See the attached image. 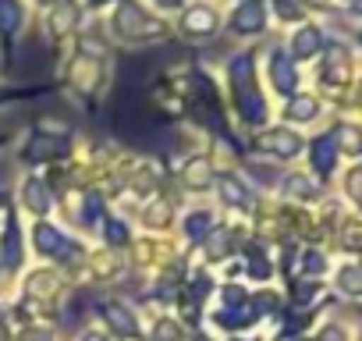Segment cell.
Segmentation results:
<instances>
[{"mask_svg": "<svg viewBox=\"0 0 362 341\" xmlns=\"http://www.w3.org/2000/svg\"><path fill=\"white\" fill-rule=\"evenodd\" d=\"M153 4H156V11H181V8H185L189 4V0H153Z\"/></svg>", "mask_w": 362, "mask_h": 341, "instance_id": "28", "label": "cell"}, {"mask_svg": "<svg viewBox=\"0 0 362 341\" xmlns=\"http://www.w3.org/2000/svg\"><path fill=\"white\" fill-rule=\"evenodd\" d=\"M33 238H36V249L43 253V256H57V260H68V253H71V242L54 228V224H36V231H33Z\"/></svg>", "mask_w": 362, "mask_h": 341, "instance_id": "12", "label": "cell"}, {"mask_svg": "<svg viewBox=\"0 0 362 341\" xmlns=\"http://www.w3.org/2000/svg\"><path fill=\"white\" fill-rule=\"evenodd\" d=\"M71 33H82V4L78 0H64V4L47 11V40L61 43Z\"/></svg>", "mask_w": 362, "mask_h": 341, "instance_id": "6", "label": "cell"}, {"mask_svg": "<svg viewBox=\"0 0 362 341\" xmlns=\"http://www.w3.org/2000/svg\"><path fill=\"white\" fill-rule=\"evenodd\" d=\"M267 8H270L281 22H298V18H302V4H298V0H267Z\"/></svg>", "mask_w": 362, "mask_h": 341, "instance_id": "20", "label": "cell"}, {"mask_svg": "<svg viewBox=\"0 0 362 341\" xmlns=\"http://www.w3.org/2000/svg\"><path fill=\"white\" fill-rule=\"evenodd\" d=\"M348 11L351 15H362V0H348Z\"/></svg>", "mask_w": 362, "mask_h": 341, "instance_id": "35", "label": "cell"}, {"mask_svg": "<svg viewBox=\"0 0 362 341\" xmlns=\"http://www.w3.org/2000/svg\"><path fill=\"white\" fill-rule=\"evenodd\" d=\"M170 25L160 11H149L139 0H117L107 15V36H114L124 47H149L167 40Z\"/></svg>", "mask_w": 362, "mask_h": 341, "instance_id": "1", "label": "cell"}, {"mask_svg": "<svg viewBox=\"0 0 362 341\" xmlns=\"http://www.w3.org/2000/svg\"><path fill=\"white\" fill-rule=\"evenodd\" d=\"M235 4H238V0H235Z\"/></svg>", "mask_w": 362, "mask_h": 341, "instance_id": "38", "label": "cell"}, {"mask_svg": "<svg viewBox=\"0 0 362 341\" xmlns=\"http://www.w3.org/2000/svg\"><path fill=\"white\" fill-rule=\"evenodd\" d=\"M337 135L344 139V146H351V149L358 146V128H348V125H341V128H337Z\"/></svg>", "mask_w": 362, "mask_h": 341, "instance_id": "29", "label": "cell"}, {"mask_svg": "<svg viewBox=\"0 0 362 341\" xmlns=\"http://www.w3.org/2000/svg\"><path fill=\"white\" fill-rule=\"evenodd\" d=\"M323 47H327L323 29L313 25V22H302V25L291 33V40H288V54H291L295 64H298V61H313V57H320Z\"/></svg>", "mask_w": 362, "mask_h": 341, "instance_id": "8", "label": "cell"}, {"mask_svg": "<svg viewBox=\"0 0 362 341\" xmlns=\"http://www.w3.org/2000/svg\"><path fill=\"white\" fill-rule=\"evenodd\" d=\"M29 8L25 0H0V40H18L25 33Z\"/></svg>", "mask_w": 362, "mask_h": 341, "instance_id": "10", "label": "cell"}, {"mask_svg": "<svg viewBox=\"0 0 362 341\" xmlns=\"http://www.w3.org/2000/svg\"><path fill=\"white\" fill-rule=\"evenodd\" d=\"M0 260H4V267H18L22 260V235L15 224L4 228V238H0Z\"/></svg>", "mask_w": 362, "mask_h": 341, "instance_id": "17", "label": "cell"}, {"mask_svg": "<svg viewBox=\"0 0 362 341\" xmlns=\"http://www.w3.org/2000/svg\"><path fill=\"white\" fill-rule=\"evenodd\" d=\"M54 153H57L54 139H33V149L25 153V160H29V163H43V160H50Z\"/></svg>", "mask_w": 362, "mask_h": 341, "instance_id": "22", "label": "cell"}, {"mask_svg": "<svg viewBox=\"0 0 362 341\" xmlns=\"http://www.w3.org/2000/svg\"><path fill=\"white\" fill-rule=\"evenodd\" d=\"M337 284H341V291L358 295V291H362V267H344V270L337 274Z\"/></svg>", "mask_w": 362, "mask_h": 341, "instance_id": "21", "label": "cell"}, {"mask_svg": "<svg viewBox=\"0 0 362 341\" xmlns=\"http://www.w3.org/2000/svg\"><path fill=\"white\" fill-rule=\"evenodd\" d=\"M284 192H291V196H302V200H313V196H316V189H313L305 178H298V175H291V178L284 182Z\"/></svg>", "mask_w": 362, "mask_h": 341, "instance_id": "24", "label": "cell"}, {"mask_svg": "<svg viewBox=\"0 0 362 341\" xmlns=\"http://www.w3.org/2000/svg\"><path fill=\"white\" fill-rule=\"evenodd\" d=\"M86 341H107V337H103L100 330H86Z\"/></svg>", "mask_w": 362, "mask_h": 341, "instance_id": "36", "label": "cell"}, {"mask_svg": "<svg viewBox=\"0 0 362 341\" xmlns=\"http://www.w3.org/2000/svg\"><path fill=\"white\" fill-rule=\"evenodd\" d=\"M259 149L270 153V156L291 160V156L302 153V135L291 132V128H281V125H277V128H267V132L259 135Z\"/></svg>", "mask_w": 362, "mask_h": 341, "instance_id": "9", "label": "cell"}, {"mask_svg": "<svg viewBox=\"0 0 362 341\" xmlns=\"http://www.w3.org/2000/svg\"><path fill=\"white\" fill-rule=\"evenodd\" d=\"M267 22H270L267 0H238L228 15V33L238 36V40H252V36L267 33Z\"/></svg>", "mask_w": 362, "mask_h": 341, "instance_id": "5", "label": "cell"}, {"mask_svg": "<svg viewBox=\"0 0 362 341\" xmlns=\"http://www.w3.org/2000/svg\"><path fill=\"white\" fill-rule=\"evenodd\" d=\"M36 8H43V11H50V8H57V4H64V0H33Z\"/></svg>", "mask_w": 362, "mask_h": 341, "instance_id": "34", "label": "cell"}, {"mask_svg": "<svg viewBox=\"0 0 362 341\" xmlns=\"http://www.w3.org/2000/svg\"><path fill=\"white\" fill-rule=\"evenodd\" d=\"M221 196H224L231 207H245V203H249V189H245L235 175H224V178H221Z\"/></svg>", "mask_w": 362, "mask_h": 341, "instance_id": "19", "label": "cell"}, {"mask_svg": "<svg viewBox=\"0 0 362 341\" xmlns=\"http://www.w3.org/2000/svg\"><path fill=\"white\" fill-rule=\"evenodd\" d=\"M117 4V0H82V8H89V11H110Z\"/></svg>", "mask_w": 362, "mask_h": 341, "instance_id": "30", "label": "cell"}, {"mask_svg": "<svg viewBox=\"0 0 362 341\" xmlns=\"http://www.w3.org/2000/svg\"><path fill=\"white\" fill-rule=\"evenodd\" d=\"M358 43H362V33H358Z\"/></svg>", "mask_w": 362, "mask_h": 341, "instance_id": "37", "label": "cell"}, {"mask_svg": "<svg viewBox=\"0 0 362 341\" xmlns=\"http://www.w3.org/2000/svg\"><path fill=\"white\" fill-rule=\"evenodd\" d=\"M305 270H323V260H320V253H305Z\"/></svg>", "mask_w": 362, "mask_h": 341, "instance_id": "31", "label": "cell"}, {"mask_svg": "<svg viewBox=\"0 0 362 341\" xmlns=\"http://www.w3.org/2000/svg\"><path fill=\"white\" fill-rule=\"evenodd\" d=\"M309 156H313V167L320 175H330L334 163H337V142L330 135H320V139L309 142Z\"/></svg>", "mask_w": 362, "mask_h": 341, "instance_id": "15", "label": "cell"}, {"mask_svg": "<svg viewBox=\"0 0 362 341\" xmlns=\"http://www.w3.org/2000/svg\"><path fill=\"white\" fill-rule=\"evenodd\" d=\"M22 341H54V330H47V327H29V330L22 334Z\"/></svg>", "mask_w": 362, "mask_h": 341, "instance_id": "27", "label": "cell"}, {"mask_svg": "<svg viewBox=\"0 0 362 341\" xmlns=\"http://www.w3.org/2000/svg\"><path fill=\"white\" fill-rule=\"evenodd\" d=\"M228 82H231V100L235 110L242 114L245 125H263L267 121V100L256 82V57L252 54H235L228 61Z\"/></svg>", "mask_w": 362, "mask_h": 341, "instance_id": "2", "label": "cell"}, {"mask_svg": "<svg viewBox=\"0 0 362 341\" xmlns=\"http://www.w3.org/2000/svg\"><path fill=\"white\" fill-rule=\"evenodd\" d=\"M320 341H344V330H341V327H327V330L320 334Z\"/></svg>", "mask_w": 362, "mask_h": 341, "instance_id": "33", "label": "cell"}, {"mask_svg": "<svg viewBox=\"0 0 362 341\" xmlns=\"http://www.w3.org/2000/svg\"><path fill=\"white\" fill-rule=\"evenodd\" d=\"M68 86L82 96H93L107 86V61L96 50H78L68 64Z\"/></svg>", "mask_w": 362, "mask_h": 341, "instance_id": "4", "label": "cell"}, {"mask_svg": "<svg viewBox=\"0 0 362 341\" xmlns=\"http://www.w3.org/2000/svg\"><path fill=\"white\" fill-rule=\"evenodd\" d=\"M323 82H330V86H344L348 82V71H351V57H348V50L341 47V43H327L323 47Z\"/></svg>", "mask_w": 362, "mask_h": 341, "instance_id": "11", "label": "cell"}, {"mask_svg": "<svg viewBox=\"0 0 362 341\" xmlns=\"http://www.w3.org/2000/svg\"><path fill=\"white\" fill-rule=\"evenodd\" d=\"M50 281H57L54 274H33V295H50V291H57V288H50Z\"/></svg>", "mask_w": 362, "mask_h": 341, "instance_id": "26", "label": "cell"}, {"mask_svg": "<svg viewBox=\"0 0 362 341\" xmlns=\"http://www.w3.org/2000/svg\"><path fill=\"white\" fill-rule=\"evenodd\" d=\"M313 295H316V284H313V281H305V284L295 291V299H298V302H305V299H313Z\"/></svg>", "mask_w": 362, "mask_h": 341, "instance_id": "32", "label": "cell"}, {"mask_svg": "<svg viewBox=\"0 0 362 341\" xmlns=\"http://www.w3.org/2000/svg\"><path fill=\"white\" fill-rule=\"evenodd\" d=\"M206 224H210V214H206V210L189 214V217H185V235H189V238H206Z\"/></svg>", "mask_w": 362, "mask_h": 341, "instance_id": "23", "label": "cell"}, {"mask_svg": "<svg viewBox=\"0 0 362 341\" xmlns=\"http://www.w3.org/2000/svg\"><path fill=\"white\" fill-rule=\"evenodd\" d=\"M174 29L189 43H210L221 33V8L210 4V0H189V4L177 11Z\"/></svg>", "mask_w": 362, "mask_h": 341, "instance_id": "3", "label": "cell"}, {"mask_svg": "<svg viewBox=\"0 0 362 341\" xmlns=\"http://www.w3.org/2000/svg\"><path fill=\"white\" fill-rule=\"evenodd\" d=\"M284 117H288V121H298V125H309V121L320 117V100L309 96V93H295V96H288V103H284Z\"/></svg>", "mask_w": 362, "mask_h": 341, "instance_id": "13", "label": "cell"}, {"mask_svg": "<svg viewBox=\"0 0 362 341\" xmlns=\"http://www.w3.org/2000/svg\"><path fill=\"white\" fill-rule=\"evenodd\" d=\"M267 71H270V86H274V93H281V96H295V93H298V64L291 61L288 50L274 47V50H270V64H267Z\"/></svg>", "mask_w": 362, "mask_h": 341, "instance_id": "7", "label": "cell"}, {"mask_svg": "<svg viewBox=\"0 0 362 341\" xmlns=\"http://www.w3.org/2000/svg\"><path fill=\"white\" fill-rule=\"evenodd\" d=\"M156 341H181V327L174 320H160L156 323Z\"/></svg>", "mask_w": 362, "mask_h": 341, "instance_id": "25", "label": "cell"}, {"mask_svg": "<svg viewBox=\"0 0 362 341\" xmlns=\"http://www.w3.org/2000/svg\"><path fill=\"white\" fill-rule=\"evenodd\" d=\"M181 175H185V185H189V189H210V182H214V175H210V163H206L203 156L189 160Z\"/></svg>", "mask_w": 362, "mask_h": 341, "instance_id": "18", "label": "cell"}, {"mask_svg": "<svg viewBox=\"0 0 362 341\" xmlns=\"http://www.w3.org/2000/svg\"><path fill=\"white\" fill-rule=\"evenodd\" d=\"M103 320H107V327H110L114 334H121V337H139V320H135L121 302L103 306Z\"/></svg>", "mask_w": 362, "mask_h": 341, "instance_id": "14", "label": "cell"}, {"mask_svg": "<svg viewBox=\"0 0 362 341\" xmlns=\"http://www.w3.org/2000/svg\"><path fill=\"white\" fill-rule=\"evenodd\" d=\"M22 203H25L33 214H47V210H50V189H47V182L36 178V175H29L25 185H22Z\"/></svg>", "mask_w": 362, "mask_h": 341, "instance_id": "16", "label": "cell"}]
</instances>
